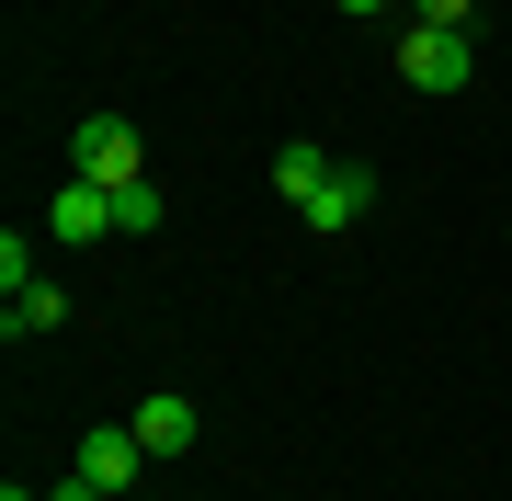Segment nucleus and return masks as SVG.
Masks as SVG:
<instances>
[{
	"mask_svg": "<svg viewBox=\"0 0 512 501\" xmlns=\"http://www.w3.org/2000/svg\"><path fill=\"white\" fill-rule=\"evenodd\" d=\"M137 171H148V137L126 126V114H80V126H69V183H137Z\"/></svg>",
	"mask_w": 512,
	"mask_h": 501,
	"instance_id": "1",
	"label": "nucleus"
},
{
	"mask_svg": "<svg viewBox=\"0 0 512 501\" xmlns=\"http://www.w3.org/2000/svg\"><path fill=\"white\" fill-rule=\"evenodd\" d=\"M399 80H410V92H467V80H478V35H456V23H410V35H399Z\"/></svg>",
	"mask_w": 512,
	"mask_h": 501,
	"instance_id": "2",
	"label": "nucleus"
},
{
	"mask_svg": "<svg viewBox=\"0 0 512 501\" xmlns=\"http://www.w3.org/2000/svg\"><path fill=\"white\" fill-rule=\"evenodd\" d=\"M137 467H148L137 422H103V433H80V467H69V479H92L103 501H126V490H137Z\"/></svg>",
	"mask_w": 512,
	"mask_h": 501,
	"instance_id": "3",
	"label": "nucleus"
},
{
	"mask_svg": "<svg viewBox=\"0 0 512 501\" xmlns=\"http://www.w3.org/2000/svg\"><path fill=\"white\" fill-rule=\"evenodd\" d=\"M365 205H376V171H365V160H330V183H319L308 205H296V217H308L319 240H342V228L365 217Z\"/></svg>",
	"mask_w": 512,
	"mask_h": 501,
	"instance_id": "4",
	"label": "nucleus"
},
{
	"mask_svg": "<svg viewBox=\"0 0 512 501\" xmlns=\"http://www.w3.org/2000/svg\"><path fill=\"white\" fill-rule=\"evenodd\" d=\"M46 240H69V251L114 240V194H103V183H57V194H46Z\"/></svg>",
	"mask_w": 512,
	"mask_h": 501,
	"instance_id": "5",
	"label": "nucleus"
},
{
	"mask_svg": "<svg viewBox=\"0 0 512 501\" xmlns=\"http://www.w3.org/2000/svg\"><path fill=\"white\" fill-rule=\"evenodd\" d=\"M194 433H205V422H194V399H183V388L137 399V445H148V456H194Z\"/></svg>",
	"mask_w": 512,
	"mask_h": 501,
	"instance_id": "6",
	"label": "nucleus"
},
{
	"mask_svg": "<svg viewBox=\"0 0 512 501\" xmlns=\"http://www.w3.org/2000/svg\"><path fill=\"white\" fill-rule=\"evenodd\" d=\"M57 319H69V285H46V274L23 285V297H0V331H12V342L23 331H57Z\"/></svg>",
	"mask_w": 512,
	"mask_h": 501,
	"instance_id": "7",
	"label": "nucleus"
},
{
	"mask_svg": "<svg viewBox=\"0 0 512 501\" xmlns=\"http://www.w3.org/2000/svg\"><path fill=\"white\" fill-rule=\"evenodd\" d=\"M319 183H330V149H308V137H296V149H274V194H285V205H308Z\"/></svg>",
	"mask_w": 512,
	"mask_h": 501,
	"instance_id": "8",
	"label": "nucleus"
},
{
	"mask_svg": "<svg viewBox=\"0 0 512 501\" xmlns=\"http://www.w3.org/2000/svg\"><path fill=\"white\" fill-rule=\"evenodd\" d=\"M160 217H171V205H160V183H148V171H137V183H114V240H148Z\"/></svg>",
	"mask_w": 512,
	"mask_h": 501,
	"instance_id": "9",
	"label": "nucleus"
},
{
	"mask_svg": "<svg viewBox=\"0 0 512 501\" xmlns=\"http://www.w3.org/2000/svg\"><path fill=\"white\" fill-rule=\"evenodd\" d=\"M410 23H456V35H478V0H410Z\"/></svg>",
	"mask_w": 512,
	"mask_h": 501,
	"instance_id": "10",
	"label": "nucleus"
},
{
	"mask_svg": "<svg viewBox=\"0 0 512 501\" xmlns=\"http://www.w3.org/2000/svg\"><path fill=\"white\" fill-rule=\"evenodd\" d=\"M342 12H353V23H376V12H387V0H342Z\"/></svg>",
	"mask_w": 512,
	"mask_h": 501,
	"instance_id": "11",
	"label": "nucleus"
},
{
	"mask_svg": "<svg viewBox=\"0 0 512 501\" xmlns=\"http://www.w3.org/2000/svg\"><path fill=\"white\" fill-rule=\"evenodd\" d=\"M0 501H46V490H23V479H12V490H0Z\"/></svg>",
	"mask_w": 512,
	"mask_h": 501,
	"instance_id": "12",
	"label": "nucleus"
},
{
	"mask_svg": "<svg viewBox=\"0 0 512 501\" xmlns=\"http://www.w3.org/2000/svg\"><path fill=\"white\" fill-rule=\"evenodd\" d=\"M501 240H512V228H501Z\"/></svg>",
	"mask_w": 512,
	"mask_h": 501,
	"instance_id": "13",
	"label": "nucleus"
}]
</instances>
